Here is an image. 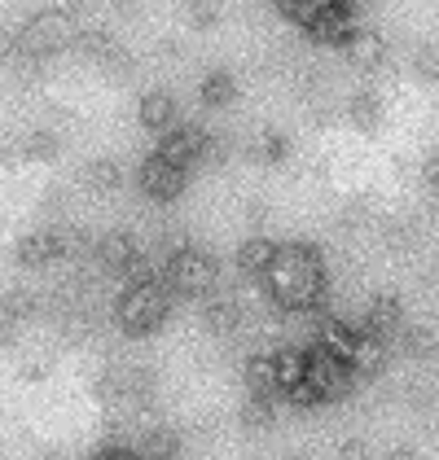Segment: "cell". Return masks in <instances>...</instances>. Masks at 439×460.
<instances>
[{
	"mask_svg": "<svg viewBox=\"0 0 439 460\" xmlns=\"http://www.w3.org/2000/svg\"><path fill=\"white\" fill-rule=\"evenodd\" d=\"M264 294L282 307V312H321V298H326V263L321 254L303 242L277 250L273 268L264 272Z\"/></svg>",
	"mask_w": 439,
	"mask_h": 460,
	"instance_id": "6da1fadb",
	"label": "cell"
},
{
	"mask_svg": "<svg viewBox=\"0 0 439 460\" xmlns=\"http://www.w3.org/2000/svg\"><path fill=\"white\" fill-rule=\"evenodd\" d=\"M88 180H93L97 189H119V184H123V172H119V163H93V167H88Z\"/></svg>",
	"mask_w": 439,
	"mask_h": 460,
	"instance_id": "8fae6325",
	"label": "cell"
},
{
	"mask_svg": "<svg viewBox=\"0 0 439 460\" xmlns=\"http://www.w3.org/2000/svg\"><path fill=\"white\" fill-rule=\"evenodd\" d=\"M53 149H58V145H53V137H49V132H36V137L27 141V154H31V158H49Z\"/></svg>",
	"mask_w": 439,
	"mask_h": 460,
	"instance_id": "4fadbf2b",
	"label": "cell"
},
{
	"mask_svg": "<svg viewBox=\"0 0 439 460\" xmlns=\"http://www.w3.org/2000/svg\"><path fill=\"white\" fill-rule=\"evenodd\" d=\"M167 312H172V289L163 277H137L119 294V307H114V316L128 333H154L167 320Z\"/></svg>",
	"mask_w": 439,
	"mask_h": 460,
	"instance_id": "7a4b0ae2",
	"label": "cell"
},
{
	"mask_svg": "<svg viewBox=\"0 0 439 460\" xmlns=\"http://www.w3.org/2000/svg\"><path fill=\"white\" fill-rule=\"evenodd\" d=\"M426 180H431V189H435V193H439V158H435V163H431V167H426Z\"/></svg>",
	"mask_w": 439,
	"mask_h": 460,
	"instance_id": "5bb4252c",
	"label": "cell"
},
{
	"mask_svg": "<svg viewBox=\"0 0 439 460\" xmlns=\"http://www.w3.org/2000/svg\"><path fill=\"white\" fill-rule=\"evenodd\" d=\"M184 167L176 163H167L163 154H149L146 163H141V189H146L149 198H158V202H167V198H176L184 189Z\"/></svg>",
	"mask_w": 439,
	"mask_h": 460,
	"instance_id": "3957f363",
	"label": "cell"
},
{
	"mask_svg": "<svg viewBox=\"0 0 439 460\" xmlns=\"http://www.w3.org/2000/svg\"><path fill=\"white\" fill-rule=\"evenodd\" d=\"M338 460H369V443L365 438H347V443L338 447Z\"/></svg>",
	"mask_w": 439,
	"mask_h": 460,
	"instance_id": "7c38bea8",
	"label": "cell"
},
{
	"mask_svg": "<svg viewBox=\"0 0 439 460\" xmlns=\"http://www.w3.org/2000/svg\"><path fill=\"white\" fill-rule=\"evenodd\" d=\"M255 154L264 158V163H282V158L291 154V145H286V137H282V132H264V137H259V145H255Z\"/></svg>",
	"mask_w": 439,
	"mask_h": 460,
	"instance_id": "30bf717a",
	"label": "cell"
},
{
	"mask_svg": "<svg viewBox=\"0 0 439 460\" xmlns=\"http://www.w3.org/2000/svg\"><path fill=\"white\" fill-rule=\"evenodd\" d=\"M58 254H62V237H58V233H31V237L18 246V259H22L27 268L49 263V259H58Z\"/></svg>",
	"mask_w": 439,
	"mask_h": 460,
	"instance_id": "9c48e42d",
	"label": "cell"
},
{
	"mask_svg": "<svg viewBox=\"0 0 439 460\" xmlns=\"http://www.w3.org/2000/svg\"><path fill=\"white\" fill-rule=\"evenodd\" d=\"M233 97H237V79L228 71H211L207 79H202V88H198V102L207 110H224L233 106Z\"/></svg>",
	"mask_w": 439,
	"mask_h": 460,
	"instance_id": "52a82bcc",
	"label": "cell"
},
{
	"mask_svg": "<svg viewBox=\"0 0 439 460\" xmlns=\"http://www.w3.org/2000/svg\"><path fill=\"white\" fill-rule=\"evenodd\" d=\"M137 123H141L146 132L167 137V132L176 128V102H172L167 93H146V97L137 102Z\"/></svg>",
	"mask_w": 439,
	"mask_h": 460,
	"instance_id": "277c9868",
	"label": "cell"
},
{
	"mask_svg": "<svg viewBox=\"0 0 439 460\" xmlns=\"http://www.w3.org/2000/svg\"><path fill=\"white\" fill-rule=\"evenodd\" d=\"M277 242H268V237H246L242 250H237V268L251 277V281H264V272L273 268V259H277Z\"/></svg>",
	"mask_w": 439,
	"mask_h": 460,
	"instance_id": "5b68a950",
	"label": "cell"
},
{
	"mask_svg": "<svg viewBox=\"0 0 439 460\" xmlns=\"http://www.w3.org/2000/svg\"><path fill=\"white\" fill-rule=\"evenodd\" d=\"M356 66H382L387 62V40L378 36V31H369V27H361L356 36L347 40V49H343Z\"/></svg>",
	"mask_w": 439,
	"mask_h": 460,
	"instance_id": "8992f818",
	"label": "cell"
},
{
	"mask_svg": "<svg viewBox=\"0 0 439 460\" xmlns=\"http://www.w3.org/2000/svg\"><path fill=\"white\" fill-rule=\"evenodd\" d=\"M347 119H352L356 132H378V123H382V97L378 93H356L347 102Z\"/></svg>",
	"mask_w": 439,
	"mask_h": 460,
	"instance_id": "ba28073f",
	"label": "cell"
}]
</instances>
